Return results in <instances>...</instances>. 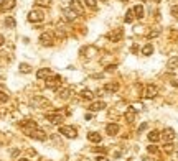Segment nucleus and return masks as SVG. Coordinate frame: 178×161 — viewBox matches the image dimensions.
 Segmentation results:
<instances>
[{
    "label": "nucleus",
    "mask_w": 178,
    "mask_h": 161,
    "mask_svg": "<svg viewBox=\"0 0 178 161\" xmlns=\"http://www.w3.org/2000/svg\"><path fill=\"white\" fill-rule=\"evenodd\" d=\"M117 66L116 64H111V66H107V71H114V69H116Z\"/></svg>",
    "instance_id": "39"
},
{
    "label": "nucleus",
    "mask_w": 178,
    "mask_h": 161,
    "mask_svg": "<svg viewBox=\"0 0 178 161\" xmlns=\"http://www.w3.org/2000/svg\"><path fill=\"white\" fill-rule=\"evenodd\" d=\"M122 2H127V0H122Z\"/></svg>",
    "instance_id": "46"
},
{
    "label": "nucleus",
    "mask_w": 178,
    "mask_h": 161,
    "mask_svg": "<svg viewBox=\"0 0 178 161\" xmlns=\"http://www.w3.org/2000/svg\"><path fill=\"white\" fill-rule=\"evenodd\" d=\"M172 86H173V87H178V79H176V80H172Z\"/></svg>",
    "instance_id": "43"
},
{
    "label": "nucleus",
    "mask_w": 178,
    "mask_h": 161,
    "mask_svg": "<svg viewBox=\"0 0 178 161\" xmlns=\"http://www.w3.org/2000/svg\"><path fill=\"white\" fill-rule=\"evenodd\" d=\"M145 128H147V123H142V125H140V128H139V132H144Z\"/></svg>",
    "instance_id": "41"
},
{
    "label": "nucleus",
    "mask_w": 178,
    "mask_h": 161,
    "mask_svg": "<svg viewBox=\"0 0 178 161\" xmlns=\"http://www.w3.org/2000/svg\"><path fill=\"white\" fill-rule=\"evenodd\" d=\"M122 35H124V31H122V28H117L116 31H111L109 35H107V38H109L111 41H119L122 38Z\"/></svg>",
    "instance_id": "11"
},
{
    "label": "nucleus",
    "mask_w": 178,
    "mask_h": 161,
    "mask_svg": "<svg viewBox=\"0 0 178 161\" xmlns=\"http://www.w3.org/2000/svg\"><path fill=\"white\" fill-rule=\"evenodd\" d=\"M64 17H66V20H69V22H71V20L76 18V13L73 12L71 8H66V10H64Z\"/></svg>",
    "instance_id": "23"
},
{
    "label": "nucleus",
    "mask_w": 178,
    "mask_h": 161,
    "mask_svg": "<svg viewBox=\"0 0 178 161\" xmlns=\"http://www.w3.org/2000/svg\"><path fill=\"white\" fill-rule=\"evenodd\" d=\"M53 41H55V38H53V35H51L50 31H45V33H41L40 43L43 44V46H51V44H53Z\"/></svg>",
    "instance_id": "4"
},
{
    "label": "nucleus",
    "mask_w": 178,
    "mask_h": 161,
    "mask_svg": "<svg viewBox=\"0 0 178 161\" xmlns=\"http://www.w3.org/2000/svg\"><path fill=\"white\" fill-rule=\"evenodd\" d=\"M162 136L167 140V143H170L172 140H175L176 135H175V130H173V128H165V132L162 133Z\"/></svg>",
    "instance_id": "13"
},
{
    "label": "nucleus",
    "mask_w": 178,
    "mask_h": 161,
    "mask_svg": "<svg viewBox=\"0 0 178 161\" xmlns=\"http://www.w3.org/2000/svg\"><path fill=\"white\" fill-rule=\"evenodd\" d=\"M88 140L92 143H99L101 140H102V135L97 133V132H91V133H88Z\"/></svg>",
    "instance_id": "18"
},
{
    "label": "nucleus",
    "mask_w": 178,
    "mask_h": 161,
    "mask_svg": "<svg viewBox=\"0 0 178 161\" xmlns=\"http://www.w3.org/2000/svg\"><path fill=\"white\" fill-rule=\"evenodd\" d=\"M7 100H8V96H7L5 92H2V90H0V102H7Z\"/></svg>",
    "instance_id": "32"
},
{
    "label": "nucleus",
    "mask_w": 178,
    "mask_h": 161,
    "mask_svg": "<svg viewBox=\"0 0 178 161\" xmlns=\"http://www.w3.org/2000/svg\"><path fill=\"white\" fill-rule=\"evenodd\" d=\"M147 136H148V140H150L152 143H155V141H158V140H160V136H162V133H160L158 130H152V132H150V133H148Z\"/></svg>",
    "instance_id": "19"
},
{
    "label": "nucleus",
    "mask_w": 178,
    "mask_h": 161,
    "mask_svg": "<svg viewBox=\"0 0 178 161\" xmlns=\"http://www.w3.org/2000/svg\"><path fill=\"white\" fill-rule=\"evenodd\" d=\"M35 2L41 7H50V0H35Z\"/></svg>",
    "instance_id": "31"
},
{
    "label": "nucleus",
    "mask_w": 178,
    "mask_h": 161,
    "mask_svg": "<svg viewBox=\"0 0 178 161\" xmlns=\"http://www.w3.org/2000/svg\"><path fill=\"white\" fill-rule=\"evenodd\" d=\"M43 18H45V15L41 10H31L28 13V20L31 23H40V22H43Z\"/></svg>",
    "instance_id": "3"
},
{
    "label": "nucleus",
    "mask_w": 178,
    "mask_h": 161,
    "mask_svg": "<svg viewBox=\"0 0 178 161\" xmlns=\"http://www.w3.org/2000/svg\"><path fill=\"white\" fill-rule=\"evenodd\" d=\"M28 136H31V138H35V140H40V141H45L46 140V133H45L43 130H33L31 133H28Z\"/></svg>",
    "instance_id": "9"
},
{
    "label": "nucleus",
    "mask_w": 178,
    "mask_h": 161,
    "mask_svg": "<svg viewBox=\"0 0 178 161\" xmlns=\"http://www.w3.org/2000/svg\"><path fill=\"white\" fill-rule=\"evenodd\" d=\"M104 90L109 92V94H114V92H117V90H119V84L117 82H107L106 86H104Z\"/></svg>",
    "instance_id": "14"
},
{
    "label": "nucleus",
    "mask_w": 178,
    "mask_h": 161,
    "mask_svg": "<svg viewBox=\"0 0 178 161\" xmlns=\"http://www.w3.org/2000/svg\"><path fill=\"white\" fill-rule=\"evenodd\" d=\"M61 84V77L59 76H53V77H48V82H46V86L50 87V89H56V87Z\"/></svg>",
    "instance_id": "12"
},
{
    "label": "nucleus",
    "mask_w": 178,
    "mask_h": 161,
    "mask_svg": "<svg viewBox=\"0 0 178 161\" xmlns=\"http://www.w3.org/2000/svg\"><path fill=\"white\" fill-rule=\"evenodd\" d=\"M165 150H167V151H172V150H173V145H172V143H167V145H165Z\"/></svg>",
    "instance_id": "37"
},
{
    "label": "nucleus",
    "mask_w": 178,
    "mask_h": 161,
    "mask_svg": "<svg viewBox=\"0 0 178 161\" xmlns=\"http://www.w3.org/2000/svg\"><path fill=\"white\" fill-rule=\"evenodd\" d=\"M160 35V28H157V30H152L148 33V38H155V36H158Z\"/></svg>",
    "instance_id": "30"
},
{
    "label": "nucleus",
    "mask_w": 178,
    "mask_h": 161,
    "mask_svg": "<svg viewBox=\"0 0 178 161\" xmlns=\"http://www.w3.org/2000/svg\"><path fill=\"white\" fill-rule=\"evenodd\" d=\"M50 74H51L50 68H43V69H38L36 71V77L38 79H46V77H50Z\"/></svg>",
    "instance_id": "15"
},
{
    "label": "nucleus",
    "mask_w": 178,
    "mask_h": 161,
    "mask_svg": "<svg viewBox=\"0 0 178 161\" xmlns=\"http://www.w3.org/2000/svg\"><path fill=\"white\" fill-rule=\"evenodd\" d=\"M132 10H134V15L137 17V18H142V17H144V7L142 5H135Z\"/></svg>",
    "instance_id": "20"
},
{
    "label": "nucleus",
    "mask_w": 178,
    "mask_h": 161,
    "mask_svg": "<svg viewBox=\"0 0 178 161\" xmlns=\"http://www.w3.org/2000/svg\"><path fill=\"white\" fill-rule=\"evenodd\" d=\"M59 97H61V99H68V97H69V89L59 90Z\"/></svg>",
    "instance_id": "29"
},
{
    "label": "nucleus",
    "mask_w": 178,
    "mask_h": 161,
    "mask_svg": "<svg viewBox=\"0 0 178 161\" xmlns=\"http://www.w3.org/2000/svg\"><path fill=\"white\" fill-rule=\"evenodd\" d=\"M20 71H22V72H25V74H28V72H31V68H30V64H25V62H22V64H20Z\"/></svg>",
    "instance_id": "28"
},
{
    "label": "nucleus",
    "mask_w": 178,
    "mask_h": 161,
    "mask_svg": "<svg viewBox=\"0 0 178 161\" xmlns=\"http://www.w3.org/2000/svg\"><path fill=\"white\" fill-rule=\"evenodd\" d=\"M15 0H2L0 2V10L2 12H10V10L15 8Z\"/></svg>",
    "instance_id": "7"
},
{
    "label": "nucleus",
    "mask_w": 178,
    "mask_h": 161,
    "mask_svg": "<svg viewBox=\"0 0 178 161\" xmlns=\"http://www.w3.org/2000/svg\"><path fill=\"white\" fill-rule=\"evenodd\" d=\"M59 133L64 135L66 138H76V136H78L76 128L74 127H69V125H61V127H59Z\"/></svg>",
    "instance_id": "1"
},
{
    "label": "nucleus",
    "mask_w": 178,
    "mask_h": 161,
    "mask_svg": "<svg viewBox=\"0 0 178 161\" xmlns=\"http://www.w3.org/2000/svg\"><path fill=\"white\" fill-rule=\"evenodd\" d=\"M106 107V104L102 102V100H99V102H92L89 105V110L91 112H99V110H102V108Z\"/></svg>",
    "instance_id": "17"
},
{
    "label": "nucleus",
    "mask_w": 178,
    "mask_h": 161,
    "mask_svg": "<svg viewBox=\"0 0 178 161\" xmlns=\"http://www.w3.org/2000/svg\"><path fill=\"white\" fill-rule=\"evenodd\" d=\"M153 53V46H152V44H145V46L144 48H142V54H144V56H150V54H152Z\"/></svg>",
    "instance_id": "22"
},
{
    "label": "nucleus",
    "mask_w": 178,
    "mask_h": 161,
    "mask_svg": "<svg viewBox=\"0 0 178 161\" xmlns=\"http://www.w3.org/2000/svg\"><path fill=\"white\" fill-rule=\"evenodd\" d=\"M5 25L8 28H15V18H13V17H7V18H5Z\"/></svg>",
    "instance_id": "27"
},
{
    "label": "nucleus",
    "mask_w": 178,
    "mask_h": 161,
    "mask_svg": "<svg viewBox=\"0 0 178 161\" xmlns=\"http://www.w3.org/2000/svg\"><path fill=\"white\" fill-rule=\"evenodd\" d=\"M157 94H158V87H157V86H153V84H148V86L145 87V94H144V96L147 97V99H153Z\"/></svg>",
    "instance_id": "6"
},
{
    "label": "nucleus",
    "mask_w": 178,
    "mask_h": 161,
    "mask_svg": "<svg viewBox=\"0 0 178 161\" xmlns=\"http://www.w3.org/2000/svg\"><path fill=\"white\" fill-rule=\"evenodd\" d=\"M18 161H30V159H27V158H23V159H18Z\"/></svg>",
    "instance_id": "45"
},
{
    "label": "nucleus",
    "mask_w": 178,
    "mask_h": 161,
    "mask_svg": "<svg viewBox=\"0 0 178 161\" xmlns=\"http://www.w3.org/2000/svg\"><path fill=\"white\" fill-rule=\"evenodd\" d=\"M134 10H129V12L127 13H125V18H124V22L125 23H132V22H134Z\"/></svg>",
    "instance_id": "24"
},
{
    "label": "nucleus",
    "mask_w": 178,
    "mask_h": 161,
    "mask_svg": "<svg viewBox=\"0 0 178 161\" xmlns=\"http://www.w3.org/2000/svg\"><path fill=\"white\" fill-rule=\"evenodd\" d=\"M22 127L27 130V135H28L33 130H36V122H33V120H23L22 122Z\"/></svg>",
    "instance_id": "8"
},
{
    "label": "nucleus",
    "mask_w": 178,
    "mask_h": 161,
    "mask_svg": "<svg viewBox=\"0 0 178 161\" xmlns=\"http://www.w3.org/2000/svg\"><path fill=\"white\" fill-rule=\"evenodd\" d=\"M46 118H48V120H50L53 125H59V123H63V120H64V118H63V115L58 114V112H51V114H48Z\"/></svg>",
    "instance_id": "5"
},
{
    "label": "nucleus",
    "mask_w": 178,
    "mask_h": 161,
    "mask_svg": "<svg viewBox=\"0 0 178 161\" xmlns=\"http://www.w3.org/2000/svg\"><path fill=\"white\" fill-rule=\"evenodd\" d=\"M86 5L89 8H96V0H86Z\"/></svg>",
    "instance_id": "33"
},
{
    "label": "nucleus",
    "mask_w": 178,
    "mask_h": 161,
    "mask_svg": "<svg viewBox=\"0 0 178 161\" xmlns=\"http://www.w3.org/2000/svg\"><path fill=\"white\" fill-rule=\"evenodd\" d=\"M106 132H107V135H111V136L117 135L119 133V125L117 123H109L106 127Z\"/></svg>",
    "instance_id": "16"
},
{
    "label": "nucleus",
    "mask_w": 178,
    "mask_h": 161,
    "mask_svg": "<svg viewBox=\"0 0 178 161\" xmlns=\"http://www.w3.org/2000/svg\"><path fill=\"white\" fill-rule=\"evenodd\" d=\"M3 41H5V40H3V36H2V35H0V46H2V44H3Z\"/></svg>",
    "instance_id": "44"
},
{
    "label": "nucleus",
    "mask_w": 178,
    "mask_h": 161,
    "mask_svg": "<svg viewBox=\"0 0 178 161\" xmlns=\"http://www.w3.org/2000/svg\"><path fill=\"white\" fill-rule=\"evenodd\" d=\"M97 161H109V159H107L106 158V156H97V158H96Z\"/></svg>",
    "instance_id": "40"
},
{
    "label": "nucleus",
    "mask_w": 178,
    "mask_h": 161,
    "mask_svg": "<svg viewBox=\"0 0 178 161\" xmlns=\"http://www.w3.org/2000/svg\"><path fill=\"white\" fill-rule=\"evenodd\" d=\"M94 151H97V153H106L107 148H104V146H102V148H101V146H97V148H94Z\"/></svg>",
    "instance_id": "36"
},
{
    "label": "nucleus",
    "mask_w": 178,
    "mask_h": 161,
    "mask_svg": "<svg viewBox=\"0 0 178 161\" xmlns=\"http://www.w3.org/2000/svg\"><path fill=\"white\" fill-rule=\"evenodd\" d=\"M137 51H139V46H137V44H134V46H132V53H137Z\"/></svg>",
    "instance_id": "42"
},
{
    "label": "nucleus",
    "mask_w": 178,
    "mask_h": 161,
    "mask_svg": "<svg viewBox=\"0 0 178 161\" xmlns=\"http://www.w3.org/2000/svg\"><path fill=\"white\" fill-rule=\"evenodd\" d=\"M81 97H83V99H86V100H91V99L94 97V94L91 92L89 89H84V90L81 92Z\"/></svg>",
    "instance_id": "25"
},
{
    "label": "nucleus",
    "mask_w": 178,
    "mask_h": 161,
    "mask_svg": "<svg viewBox=\"0 0 178 161\" xmlns=\"http://www.w3.org/2000/svg\"><path fill=\"white\" fill-rule=\"evenodd\" d=\"M176 66H178V58H176V56L170 58V61H168V69H175Z\"/></svg>",
    "instance_id": "26"
},
{
    "label": "nucleus",
    "mask_w": 178,
    "mask_h": 161,
    "mask_svg": "<svg viewBox=\"0 0 178 161\" xmlns=\"http://www.w3.org/2000/svg\"><path fill=\"white\" fill-rule=\"evenodd\" d=\"M172 15L175 18H178V7H172Z\"/></svg>",
    "instance_id": "35"
},
{
    "label": "nucleus",
    "mask_w": 178,
    "mask_h": 161,
    "mask_svg": "<svg viewBox=\"0 0 178 161\" xmlns=\"http://www.w3.org/2000/svg\"><path fill=\"white\" fill-rule=\"evenodd\" d=\"M147 150H148V153H157V151H158V148H157L155 145H150Z\"/></svg>",
    "instance_id": "34"
},
{
    "label": "nucleus",
    "mask_w": 178,
    "mask_h": 161,
    "mask_svg": "<svg viewBox=\"0 0 178 161\" xmlns=\"http://www.w3.org/2000/svg\"><path fill=\"white\" fill-rule=\"evenodd\" d=\"M69 8H71L74 13H78V15H83V12H84L81 3H79L78 0H71V2H69Z\"/></svg>",
    "instance_id": "10"
},
{
    "label": "nucleus",
    "mask_w": 178,
    "mask_h": 161,
    "mask_svg": "<svg viewBox=\"0 0 178 161\" xmlns=\"http://www.w3.org/2000/svg\"><path fill=\"white\" fill-rule=\"evenodd\" d=\"M30 105L35 107V108H45V107H50V100L43 99V97H33V99L30 100Z\"/></svg>",
    "instance_id": "2"
},
{
    "label": "nucleus",
    "mask_w": 178,
    "mask_h": 161,
    "mask_svg": "<svg viewBox=\"0 0 178 161\" xmlns=\"http://www.w3.org/2000/svg\"><path fill=\"white\" fill-rule=\"evenodd\" d=\"M18 155H20V150H13V151H12V156H13V158H17Z\"/></svg>",
    "instance_id": "38"
},
{
    "label": "nucleus",
    "mask_w": 178,
    "mask_h": 161,
    "mask_svg": "<svg viewBox=\"0 0 178 161\" xmlns=\"http://www.w3.org/2000/svg\"><path fill=\"white\" fill-rule=\"evenodd\" d=\"M125 120H127V122H134L135 120V110L132 107L125 112Z\"/></svg>",
    "instance_id": "21"
}]
</instances>
